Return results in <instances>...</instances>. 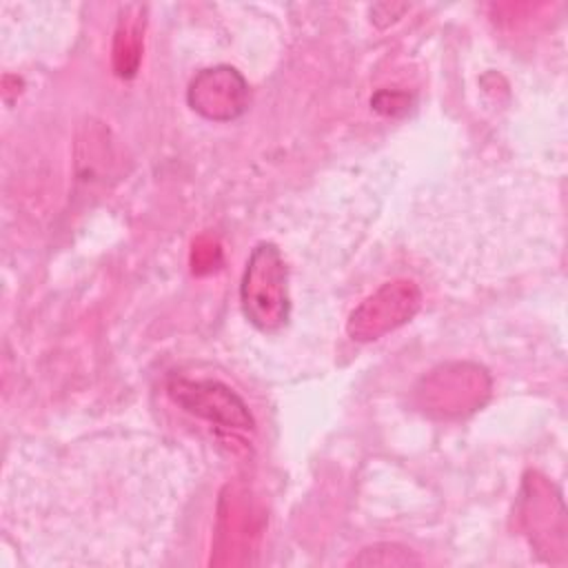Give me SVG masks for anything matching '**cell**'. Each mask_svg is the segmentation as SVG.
<instances>
[{
  "mask_svg": "<svg viewBox=\"0 0 568 568\" xmlns=\"http://www.w3.org/2000/svg\"><path fill=\"white\" fill-rule=\"evenodd\" d=\"M488 390L490 382L486 371L473 364L442 366L424 377L417 388L424 410H435L442 417L473 413L486 402Z\"/></svg>",
  "mask_w": 568,
  "mask_h": 568,
  "instance_id": "obj_2",
  "label": "cell"
},
{
  "mask_svg": "<svg viewBox=\"0 0 568 568\" xmlns=\"http://www.w3.org/2000/svg\"><path fill=\"white\" fill-rule=\"evenodd\" d=\"M417 557H410L408 550L390 546V544H379L373 548L362 550V555L355 559V564H375V566H406V564H417Z\"/></svg>",
  "mask_w": 568,
  "mask_h": 568,
  "instance_id": "obj_6",
  "label": "cell"
},
{
  "mask_svg": "<svg viewBox=\"0 0 568 568\" xmlns=\"http://www.w3.org/2000/svg\"><path fill=\"white\" fill-rule=\"evenodd\" d=\"M244 317L262 333H275L288 322V268L273 242H260L246 260L240 284Z\"/></svg>",
  "mask_w": 568,
  "mask_h": 568,
  "instance_id": "obj_1",
  "label": "cell"
},
{
  "mask_svg": "<svg viewBox=\"0 0 568 568\" xmlns=\"http://www.w3.org/2000/svg\"><path fill=\"white\" fill-rule=\"evenodd\" d=\"M166 390L178 406L195 417L237 430H253L255 426L244 399L222 382L173 377Z\"/></svg>",
  "mask_w": 568,
  "mask_h": 568,
  "instance_id": "obj_3",
  "label": "cell"
},
{
  "mask_svg": "<svg viewBox=\"0 0 568 568\" xmlns=\"http://www.w3.org/2000/svg\"><path fill=\"white\" fill-rule=\"evenodd\" d=\"M419 308V291L410 282L384 284L377 293L364 300L348 320L353 339H377L397 328Z\"/></svg>",
  "mask_w": 568,
  "mask_h": 568,
  "instance_id": "obj_5",
  "label": "cell"
},
{
  "mask_svg": "<svg viewBox=\"0 0 568 568\" xmlns=\"http://www.w3.org/2000/svg\"><path fill=\"white\" fill-rule=\"evenodd\" d=\"M189 106L206 120L229 122L240 118L248 106V84L244 75L229 67H211L200 71L186 91Z\"/></svg>",
  "mask_w": 568,
  "mask_h": 568,
  "instance_id": "obj_4",
  "label": "cell"
}]
</instances>
